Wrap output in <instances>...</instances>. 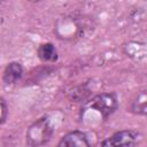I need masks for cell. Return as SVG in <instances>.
I'll return each instance as SVG.
<instances>
[{
    "instance_id": "52a82bcc",
    "label": "cell",
    "mask_w": 147,
    "mask_h": 147,
    "mask_svg": "<svg viewBox=\"0 0 147 147\" xmlns=\"http://www.w3.org/2000/svg\"><path fill=\"white\" fill-rule=\"evenodd\" d=\"M37 55L42 62H56L59 59V53L54 44L42 42L37 48Z\"/></svg>"
},
{
    "instance_id": "8992f818",
    "label": "cell",
    "mask_w": 147,
    "mask_h": 147,
    "mask_svg": "<svg viewBox=\"0 0 147 147\" xmlns=\"http://www.w3.org/2000/svg\"><path fill=\"white\" fill-rule=\"evenodd\" d=\"M130 111L140 115L147 116V88L138 91L130 102Z\"/></svg>"
},
{
    "instance_id": "3957f363",
    "label": "cell",
    "mask_w": 147,
    "mask_h": 147,
    "mask_svg": "<svg viewBox=\"0 0 147 147\" xmlns=\"http://www.w3.org/2000/svg\"><path fill=\"white\" fill-rule=\"evenodd\" d=\"M141 140V134L137 130L124 129L114 132L102 140L98 147H136Z\"/></svg>"
},
{
    "instance_id": "277c9868",
    "label": "cell",
    "mask_w": 147,
    "mask_h": 147,
    "mask_svg": "<svg viewBox=\"0 0 147 147\" xmlns=\"http://www.w3.org/2000/svg\"><path fill=\"white\" fill-rule=\"evenodd\" d=\"M57 147H91L88 137L80 130H74L65 133L60 141Z\"/></svg>"
},
{
    "instance_id": "5b68a950",
    "label": "cell",
    "mask_w": 147,
    "mask_h": 147,
    "mask_svg": "<svg viewBox=\"0 0 147 147\" xmlns=\"http://www.w3.org/2000/svg\"><path fill=\"white\" fill-rule=\"evenodd\" d=\"M23 74H24V69L22 64L17 61H11L3 69L2 80L7 85H13V84H16L18 80H21V78L23 77Z\"/></svg>"
},
{
    "instance_id": "7a4b0ae2",
    "label": "cell",
    "mask_w": 147,
    "mask_h": 147,
    "mask_svg": "<svg viewBox=\"0 0 147 147\" xmlns=\"http://www.w3.org/2000/svg\"><path fill=\"white\" fill-rule=\"evenodd\" d=\"M118 108V99L117 95L114 92H102L99 93L90 99H87L82 110H93L98 113L101 118L107 119L109 116H111Z\"/></svg>"
},
{
    "instance_id": "ba28073f",
    "label": "cell",
    "mask_w": 147,
    "mask_h": 147,
    "mask_svg": "<svg viewBox=\"0 0 147 147\" xmlns=\"http://www.w3.org/2000/svg\"><path fill=\"white\" fill-rule=\"evenodd\" d=\"M1 121H0V124L3 125L7 121V117H8V107H7V102L5 100V98H1Z\"/></svg>"
},
{
    "instance_id": "6da1fadb",
    "label": "cell",
    "mask_w": 147,
    "mask_h": 147,
    "mask_svg": "<svg viewBox=\"0 0 147 147\" xmlns=\"http://www.w3.org/2000/svg\"><path fill=\"white\" fill-rule=\"evenodd\" d=\"M54 131L51 118L42 116L29 125L25 133V144L28 147H42L52 140Z\"/></svg>"
}]
</instances>
